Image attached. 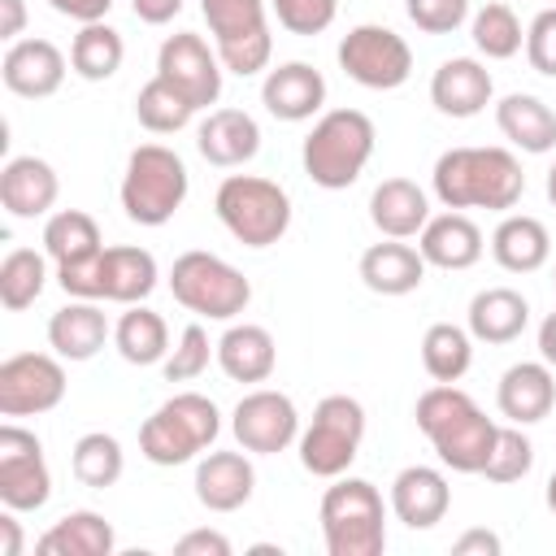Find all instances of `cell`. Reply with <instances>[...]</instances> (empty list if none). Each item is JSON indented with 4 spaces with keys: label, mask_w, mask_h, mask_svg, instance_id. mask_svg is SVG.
<instances>
[{
    "label": "cell",
    "mask_w": 556,
    "mask_h": 556,
    "mask_svg": "<svg viewBox=\"0 0 556 556\" xmlns=\"http://www.w3.org/2000/svg\"><path fill=\"white\" fill-rule=\"evenodd\" d=\"M434 195L443 208H491L508 213L521 191L526 174L508 148H447L434 161Z\"/></svg>",
    "instance_id": "6da1fadb"
},
{
    "label": "cell",
    "mask_w": 556,
    "mask_h": 556,
    "mask_svg": "<svg viewBox=\"0 0 556 556\" xmlns=\"http://www.w3.org/2000/svg\"><path fill=\"white\" fill-rule=\"evenodd\" d=\"M452 508V486L434 465H408L391 482V513L408 530H430L447 517Z\"/></svg>",
    "instance_id": "ac0fdd59"
},
{
    "label": "cell",
    "mask_w": 556,
    "mask_h": 556,
    "mask_svg": "<svg viewBox=\"0 0 556 556\" xmlns=\"http://www.w3.org/2000/svg\"><path fill=\"white\" fill-rule=\"evenodd\" d=\"M100 274H104V300H113V304H143L161 278L156 256L148 248H130V243L104 248Z\"/></svg>",
    "instance_id": "1f68e13d"
},
{
    "label": "cell",
    "mask_w": 556,
    "mask_h": 556,
    "mask_svg": "<svg viewBox=\"0 0 556 556\" xmlns=\"http://www.w3.org/2000/svg\"><path fill=\"white\" fill-rule=\"evenodd\" d=\"M491 70L478 56H447L430 78V100L443 117H478L491 104Z\"/></svg>",
    "instance_id": "d6986e66"
},
{
    "label": "cell",
    "mask_w": 556,
    "mask_h": 556,
    "mask_svg": "<svg viewBox=\"0 0 556 556\" xmlns=\"http://www.w3.org/2000/svg\"><path fill=\"white\" fill-rule=\"evenodd\" d=\"M491 256H495V265L508 269V274H534V269H543L547 256H552V235H547V226H543L539 217H530V213H508V217L495 226V235H491Z\"/></svg>",
    "instance_id": "83f0119b"
},
{
    "label": "cell",
    "mask_w": 556,
    "mask_h": 556,
    "mask_svg": "<svg viewBox=\"0 0 556 556\" xmlns=\"http://www.w3.org/2000/svg\"><path fill=\"white\" fill-rule=\"evenodd\" d=\"M48 287V252H35V248H13L4 261H0V304L9 313H22L30 308Z\"/></svg>",
    "instance_id": "74e56055"
},
{
    "label": "cell",
    "mask_w": 556,
    "mask_h": 556,
    "mask_svg": "<svg viewBox=\"0 0 556 556\" xmlns=\"http://www.w3.org/2000/svg\"><path fill=\"white\" fill-rule=\"evenodd\" d=\"M500 534H491V530H465L456 543H452V552L456 556H500Z\"/></svg>",
    "instance_id": "816d5d0a"
},
{
    "label": "cell",
    "mask_w": 556,
    "mask_h": 556,
    "mask_svg": "<svg viewBox=\"0 0 556 556\" xmlns=\"http://www.w3.org/2000/svg\"><path fill=\"white\" fill-rule=\"evenodd\" d=\"M530 321V304L513 287H486L469 300V334L478 343H513Z\"/></svg>",
    "instance_id": "f546056e"
},
{
    "label": "cell",
    "mask_w": 556,
    "mask_h": 556,
    "mask_svg": "<svg viewBox=\"0 0 556 556\" xmlns=\"http://www.w3.org/2000/svg\"><path fill=\"white\" fill-rule=\"evenodd\" d=\"M547 200H552V208H556V165L547 169Z\"/></svg>",
    "instance_id": "680465c9"
},
{
    "label": "cell",
    "mask_w": 556,
    "mask_h": 556,
    "mask_svg": "<svg viewBox=\"0 0 556 556\" xmlns=\"http://www.w3.org/2000/svg\"><path fill=\"white\" fill-rule=\"evenodd\" d=\"M22 30H26V0H0V39L17 43Z\"/></svg>",
    "instance_id": "db71d44e"
},
{
    "label": "cell",
    "mask_w": 556,
    "mask_h": 556,
    "mask_svg": "<svg viewBox=\"0 0 556 556\" xmlns=\"http://www.w3.org/2000/svg\"><path fill=\"white\" fill-rule=\"evenodd\" d=\"M195 148L208 165L235 169V165H248L261 152V126L243 109H213L195 130Z\"/></svg>",
    "instance_id": "44dd1931"
},
{
    "label": "cell",
    "mask_w": 556,
    "mask_h": 556,
    "mask_svg": "<svg viewBox=\"0 0 556 556\" xmlns=\"http://www.w3.org/2000/svg\"><path fill=\"white\" fill-rule=\"evenodd\" d=\"M530 465H534V443L521 434V426H513V421L500 426L495 447H491V460L482 465V478L508 486V482H521L530 473Z\"/></svg>",
    "instance_id": "b9f144b4"
},
{
    "label": "cell",
    "mask_w": 556,
    "mask_h": 556,
    "mask_svg": "<svg viewBox=\"0 0 556 556\" xmlns=\"http://www.w3.org/2000/svg\"><path fill=\"white\" fill-rule=\"evenodd\" d=\"M65 70H70V61L52 39H17V43H9V52L0 61L4 87L13 96H22V100L56 96L61 83H65Z\"/></svg>",
    "instance_id": "5bb4252c"
},
{
    "label": "cell",
    "mask_w": 556,
    "mask_h": 556,
    "mask_svg": "<svg viewBox=\"0 0 556 556\" xmlns=\"http://www.w3.org/2000/svg\"><path fill=\"white\" fill-rule=\"evenodd\" d=\"M552 287H556V269H552Z\"/></svg>",
    "instance_id": "91938a15"
},
{
    "label": "cell",
    "mask_w": 556,
    "mask_h": 556,
    "mask_svg": "<svg viewBox=\"0 0 556 556\" xmlns=\"http://www.w3.org/2000/svg\"><path fill=\"white\" fill-rule=\"evenodd\" d=\"M43 252L52 265H74V261H91L104 252L100 226L91 213L83 208H61L43 222Z\"/></svg>",
    "instance_id": "d6a6232c"
},
{
    "label": "cell",
    "mask_w": 556,
    "mask_h": 556,
    "mask_svg": "<svg viewBox=\"0 0 556 556\" xmlns=\"http://www.w3.org/2000/svg\"><path fill=\"white\" fill-rule=\"evenodd\" d=\"M213 213L243 248H269L291 226V195L274 178L230 174L213 195Z\"/></svg>",
    "instance_id": "8992f818"
},
{
    "label": "cell",
    "mask_w": 556,
    "mask_h": 556,
    "mask_svg": "<svg viewBox=\"0 0 556 556\" xmlns=\"http://www.w3.org/2000/svg\"><path fill=\"white\" fill-rule=\"evenodd\" d=\"M113 348L122 352L126 365H156L169 356V326L161 313L130 304L113 326Z\"/></svg>",
    "instance_id": "836d02e7"
},
{
    "label": "cell",
    "mask_w": 556,
    "mask_h": 556,
    "mask_svg": "<svg viewBox=\"0 0 556 556\" xmlns=\"http://www.w3.org/2000/svg\"><path fill=\"white\" fill-rule=\"evenodd\" d=\"M274 17L282 30L291 35H321L334 13H339V0H269Z\"/></svg>",
    "instance_id": "ee69618b"
},
{
    "label": "cell",
    "mask_w": 556,
    "mask_h": 556,
    "mask_svg": "<svg viewBox=\"0 0 556 556\" xmlns=\"http://www.w3.org/2000/svg\"><path fill=\"white\" fill-rule=\"evenodd\" d=\"M191 191V174L182 156L165 143H139L126 156L122 174V208L135 226H165Z\"/></svg>",
    "instance_id": "277c9868"
},
{
    "label": "cell",
    "mask_w": 556,
    "mask_h": 556,
    "mask_svg": "<svg viewBox=\"0 0 556 556\" xmlns=\"http://www.w3.org/2000/svg\"><path fill=\"white\" fill-rule=\"evenodd\" d=\"M339 70L369 91H395L413 74V48L391 26L361 22L339 39Z\"/></svg>",
    "instance_id": "9c48e42d"
},
{
    "label": "cell",
    "mask_w": 556,
    "mask_h": 556,
    "mask_svg": "<svg viewBox=\"0 0 556 556\" xmlns=\"http://www.w3.org/2000/svg\"><path fill=\"white\" fill-rule=\"evenodd\" d=\"M313 417L317 421H330V426H343V430H352V434L365 439V408L352 395H326V400H317Z\"/></svg>",
    "instance_id": "c3c4849f"
},
{
    "label": "cell",
    "mask_w": 556,
    "mask_h": 556,
    "mask_svg": "<svg viewBox=\"0 0 556 556\" xmlns=\"http://www.w3.org/2000/svg\"><path fill=\"white\" fill-rule=\"evenodd\" d=\"M109 334V317L96 300H70L48 317V343L61 361H91Z\"/></svg>",
    "instance_id": "d4e9b609"
},
{
    "label": "cell",
    "mask_w": 556,
    "mask_h": 556,
    "mask_svg": "<svg viewBox=\"0 0 556 556\" xmlns=\"http://www.w3.org/2000/svg\"><path fill=\"white\" fill-rule=\"evenodd\" d=\"M495 434H500V421L486 417L478 404H469L447 426H439L430 434V443H434V452H439V460L447 469H456V473H482V465L491 460Z\"/></svg>",
    "instance_id": "e0dca14e"
},
{
    "label": "cell",
    "mask_w": 556,
    "mask_h": 556,
    "mask_svg": "<svg viewBox=\"0 0 556 556\" xmlns=\"http://www.w3.org/2000/svg\"><path fill=\"white\" fill-rule=\"evenodd\" d=\"M261 104L278 122H308L326 104V78L308 61H282L261 83Z\"/></svg>",
    "instance_id": "9a60e30c"
},
{
    "label": "cell",
    "mask_w": 556,
    "mask_h": 556,
    "mask_svg": "<svg viewBox=\"0 0 556 556\" xmlns=\"http://www.w3.org/2000/svg\"><path fill=\"white\" fill-rule=\"evenodd\" d=\"M526 61L530 70L556 78V4L534 13V22L526 26Z\"/></svg>",
    "instance_id": "bcb514c9"
},
{
    "label": "cell",
    "mask_w": 556,
    "mask_h": 556,
    "mask_svg": "<svg viewBox=\"0 0 556 556\" xmlns=\"http://www.w3.org/2000/svg\"><path fill=\"white\" fill-rule=\"evenodd\" d=\"M321 539L330 556H382L387 508L378 486L365 478H334L321 495Z\"/></svg>",
    "instance_id": "5b68a950"
},
{
    "label": "cell",
    "mask_w": 556,
    "mask_h": 556,
    "mask_svg": "<svg viewBox=\"0 0 556 556\" xmlns=\"http://www.w3.org/2000/svg\"><path fill=\"white\" fill-rule=\"evenodd\" d=\"M135 117H139V126L152 130V135H174V130H182V126L195 117V104H191L178 87H169L165 78L152 74V78L139 87V96H135Z\"/></svg>",
    "instance_id": "f35d334b"
},
{
    "label": "cell",
    "mask_w": 556,
    "mask_h": 556,
    "mask_svg": "<svg viewBox=\"0 0 556 556\" xmlns=\"http://www.w3.org/2000/svg\"><path fill=\"white\" fill-rule=\"evenodd\" d=\"M208 356H217V343H208V330L200 321H191L182 334H178V348L161 361L165 369V382H191L208 369Z\"/></svg>",
    "instance_id": "7bdbcfd3"
},
{
    "label": "cell",
    "mask_w": 556,
    "mask_h": 556,
    "mask_svg": "<svg viewBox=\"0 0 556 556\" xmlns=\"http://www.w3.org/2000/svg\"><path fill=\"white\" fill-rule=\"evenodd\" d=\"M222 74H226V65H222L217 48H208L195 30L169 35V39L161 43V52H156V78H165L169 87H178L195 109L217 104V96H222Z\"/></svg>",
    "instance_id": "4fadbf2b"
},
{
    "label": "cell",
    "mask_w": 556,
    "mask_h": 556,
    "mask_svg": "<svg viewBox=\"0 0 556 556\" xmlns=\"http://www.w3.org/2000/svg\"><path fill=\"white\" fill-rule=\"evenodd\" d=\"M495 126H500V135H504L513 148H521V152L543 156V152L556 148V113H552L539 96H530V91L504 96V100L495 104Z\"/></svg>",
    "instance_id": "f1b7e54d"
},
{
    "label": "cell",
    "mask_w": 556,
    "mask_h": 556,
    "mask_svg": "<svg viewBox=\"0 0 556 556\" xmlns=\"http://www.w3.org/2000/svg\"><path fill=\"white\" fill-rule=\"evenodd\" d=\"M421 365L434 382H460L473 365V334L452 321H434L421 334Z\"/></svg>",
    "instance_id": "8d00e7d4"
},
{
    "label": "cell",
    "mask_w": 556,
    "mask_h": 556,
    "mask_svg": "<svg viewBox=\"0 0 556 556\" xmlns=\"http://www.w3.org/2000/svg\"><path fill=\"white\" fill-rule=\"evenodd\" d=\"M70 469H74V478H78L83 486L104 491V486H113V482L122 478V469H126V452H122V443H117L113 434L91 430V434H83V439L74 443V452H70Z\"/></svg>",
    "instance_id": "ab89813d"
},
{
    "label": "cell",
    "mask_w": 556,
    "mask_h": 556,
    "mask_svg": "<svg viewBox=\"0 0 556 556\" xmlns=\"http://www.w3.org/2000/svg\"><path fill=\"white\" fill-rule=\"evenodd\" d=\"M61 17H70V22H78V26H87V22H104L109 17V9H113V0H48Z\"/></svg>",
    "instance_id": "f907efd6"
},
{
    "label": "cell",
    "mask_w": 556,
    "mask_h": 556,
    "mask_svg": "<svg viewBox=\"0 0 556 556\" xmlns=\"http://www.w3.org/2000/svg\"><path fill=\"white\" fill-rule=\"evenodd\" d=\"M539 352H543V361L556 369V313H547L543 326H539Z\"/></svg>",
    "instance_id": "9f6ffc18"
},
{
    "label": "cell",
    "mask_w": 556,
    "mask_h": 556,
    "mask_svg": "<svg viewBox=\"0 0 556 556\" xmlns=\"http://www.w3.org/2000/svg\"><path fill=\"white\" fill-rule=\"evenodd\" d=\"M369 222L387 239H413L430 222V200L413 178H382L369 195Z\"/></svg>",
    "instance_id": "484cf974"
},
{
    "label": "cell",
    "mask_w": 556,
    "mask_h": 556,
    "mask_svg": "<svg viewBox=\"0 0 556 556\" xmlns=\"http://www.w3.org/2000/svg\"><path fill=\"white\" fill-rule=\"evenodd\" d=\"M469 35H473V48L486 56V61H508V56H517L521 48H526V30H521V17L508 9V4H482L478 13H473V26H469Z\"/></svg>",
    "instance_id": "60d3db41"
},
{
    "label": "cell",
    "mask_w": 556,
    "mask_h": 556,
    "mask_svg": "<svg viewBox=\"0 0 556 556\" xmlns=\"http://www.w3.org/2000/svg\"><path fill=\"white\" fill-rule=\"evenodd\" d=\"M356 447H361V434L313 417V426L300 434V465L313 478H343L356 460Z\"/></svg>",
    "instance_id": "e575fe53"
},
{
    "label": "cell",
    "mask_w": 556,
    "mask_h": 556,
    "mask_svg": "<svg viewBox=\"0 0 556 556\" xmlns=\"http://www.w3.org/2000/svg\"><path fill=\"white\" fill-rule=\"evenodd\" d=\"M126 61V43L122 35L109 26V22H87L74 43H70V70L83 78V83H104L122 70Z\"/></svg>",
    "instance_id": "d590c367"
},
{
    "label": "cell",
    "mask_w": 556,
    "mask_h": 556,
    "mask_svg": "<svg viewBox=\"0 0 556 556\" xmlns=\"http://www.w3.org/2000/svg\"><path fill=\"white\" fill-rule=\"evenodd\" d=\"M35 547H39L43 556H113L117 534H113V526H109L100 513L74 508V513H65L61 521H52V526L39 534Z\"/></svg>",
    "instance_id": "4dcf8cb0"
},
{
    "label": "cell",
    "mask_w": 556,
    "mask_h": 556,
    "mask_svg": "<svg viewBox=\"0 0 556 556\" xmlns=\"http://www.w3.org/2000/svg\"><path fill=\"white\" fill-rule=\"evenodd\" d=\"M374 122L369 113L361 109H330L313 122L304 148H300V161H304V174L321 187V191H343L361 178V169L369 165L374 156Z\"/></svg>",
    "instance_id": "7a4b0ae2"
},
{
    "label": "cell",
    "mask_w": 556,
    "mask_h": 556,
    "mask_svg": "<svg viewBox=\"0 0 556 556\" xmlns=\"http://www.w3.org/2000/svg\"><path fill=\"white\" fill-rule=\"evenodd\" d=\"M543 500H547V508H552V513H556V473H552V478H547V491H543Z\"/></svg>",
    "instance_id": "6f0895ef"
},
{
    "label": "cell",
    "mask_w": 556,
    "mask_h": 556,
    "mask_svg": "<svg viewBox=\"0 0 556 556\" xmlns=\"http://www.w3.org/2000/svg\"><path fill=\"white\" fill-rule=\"evenodd\" d=\"M52 495V473L35 430L4 421L0 426V504L13 513H35Z\"/></svg>",
    "instance_id": "30bf717a"
},
{
    "label": "cell",
    "mask_w": 556,
    "mask_h": 556,
    "mask_svg": "<svg viewBox=\"0 0 556 556\" xmlns=\"http://www.w3.org/2000/svg\"><path fill=\"white\" fill-rule=\"evenodd\" d=\"M552 4H556V0H552Z\"/></svg>",
    "instance_id": "94428289"
},
{
    "label": "cell",
    "mask_w": 556,
    "mask_h": 556,
    "mask_svg": "<svg viewBox=\"0 0 556 556\" xmlns=\"http://www.w3.org/2000/svg\"><path fill=\"white\" fill-rule=\"evenodd\" d=\"M178 556H230V539L222 530H187L178 543H174Z\"/></svg>",
    "instance_id": "681fc988"
},
{
    "label": "cell",
    "mask_w": 556,
    "mask_h": 556,
    "mask_svg": "<svg viewBox=\"0 0 556 556\" xmlns=\"http://www.w3.org/2000/svg\"><path fill=\"white\" fill-rule=\"evenodd\" d=\"M217 434H222L217 404L200 391H178L139 426V452L143 460L174 469V465L195 460L204 447H213Z\"/></svg>",
    "instance_id": "3957f363"
},
{
    "label": "cell",
    "mask_w": 556,
    "mask_h": 556,
    "mask_svg": "<svg viewBox=\"0 0 556 556\" xmlns=\"http://www.w3.org/2000/svg\"><path fill=\"white\" fill-rule=\"evenodd\" d=\"M256 491V469L243 452H208L195 465V500L208 513H235L252 500Z\"/></svg>",
    "instance_id": "603a6c76"
},
{
    "label": "cell",
    "mask_w": 556,
    "mask_h": 556,
    "mask_svg": "<svg viewBox=\"0 0 556 556\" xmlns=\"http://www.w3.org/2000/svg\"><path fill=\"white\" fill-rule=\"evenodd\" d=\"M130 9H135L139 22H148V26H165V22L178 17L182 0H130Z\"/></svg>",
    "instance_id": "f5cc1de1"
},
{
    "label": "cell",
    "mask_w": 556,
    "mask_h": 556,
    "mask_svg": "<svg viewBox=\"0 0 556 556\" xmlns=\"http://www.w3.org/2000/svg\"><path fill=\"white\" fill-rule=\"evenodd\" d=\"M200 13L213 30V48L222 65L239 78L269 70L274 35L265 22V0H200Z\"/></svg>",
    "instance_id": "ba28073f"
},
{
    "label": "cell",
    "mask_w": 556,
    "mask_h": 556,
    "mask_svg": "<svg viewBox=\"0 0 556 556\" xmlns=\"http://www.w3.org/2000/svg\"><path fill=\"white\" fill-rule=\"evenodd\" d=\"M230 430H235V439H239L243 452H256V456L287 452L291 443H300V413H295V400H291L287 391L256 387V391H248V395L235 404Z\"/></svg>",
    "instance_id": "7c38bea8"
},
{
    "label": "cell",
    "mask_w": 556,
    "mask_h": 556,
    "mask_svg": "<svg viewBox=\"0 0 556 556\" xmlns=\"http://www.w3.org/2000/svg\"><path fill=\"white\" fill-rule=\"evenodd\" d=\"M56 195H61V178L43 156H9L4 161V169H0V204L13 217L35 222V217L52 213Z\"/></svg>",
    "instance_id": "ffe728a7"
},
{
    "label": "cell",
    "mask_w": 556,
    "mask_h": 556,
    "mask_svg": "<svg viewBox=\"0 0 556 556\" xmlns=\"http://www.w3.org/2000/svg\"><path fill=\"white\" fill-rule=\"evenodd\" d=\"M361 282L374 295H408L426 282V256L404 239H387L361 252Z\"/></svg>",
    "instance_id": "cb8c5ba5"
},
{
    "label": "cell",
    "mask_w": 556,
    "mask_h": 556,
    "mask_svg": "<svg viewBox=\"0 0 556 556\" xmlns=\"http://www.w3.org/2000/svg\"><path fill=\"white\" fill-rule=\"evenodd\" d=\"M65 400V365L48 352H17L0 365V417H39Z\"/></svg>",
    "instance_id": "8fae6325"
},
{
    "label": "cell",
    "mask_w": 556,
    "mask_h": 556,
    "mask_svg": "<svg viewBox=\"0 0 556 556\" xmlns=\"http://www.w3.org/2000/svg\"><path fill=\"white\" fill-rule=\"evenodd\" d=\"M404 13L426 35H452L469 17V0H404Z\"/></svg>",
    "instance_id": "f6af8a7d"
},
{
    "label": "cell",
    "mask_w": 556,
    "mask_h": 556,
    "mask_svg": "<svg viewBox=\"0 0 556 556\" xmlns=\"http://www.w3.org/2000/svg\"><path fill=\"white\" fill-rule=\"evenodd\" d=\"M0 556H22V521L13 508L0 513Z\"/></svg>",
    "instance_id": "11a10c76"
},
{
    "label": "cell",
    "mask_w": 556,
    "mask_h": 556,
    "mask_svg": "<svg viewBox=\"0 0 556 556\" xmlns=\"http://www.w3.org/2000/svg\"><path fill=\"white\" fill-rule=\"evenodd\" d=\"M556 404V378L547 361H517L500 374L495 387V408L500 417H508L513 426H534L552 413Z\"/></svg>",
    "instance_id": "2e32d148"
},
{
    "label": "cell",
    "mask_w": 556,
    "mask_h": 556,
    "mask_svg": "<svg viewBox=\"0 0 556 556\" xmlns=\"http://www.w3.org/2000/svg\"><path fill=\"white\" fill-rule=\"evenodd\" d=\"M482 248H486V239H482L478 222L465 217L460 208H447V213L430 217L417 235V252L434 269H469V265L482 261Z\"/></svg>",
    "instance_id": "7402d4cb"
},
{
    "label": "cell",
    "mask_w": 556,
    "mask_h": 556,
    "mask_svg": "<svg viewBox=\"0 0 556 556\" xmlns=\"http://www.w3.org/2000/svg\"><path fill=\"white\" fill-rule=\"evenodd\" d=\"M104 256V252H100ZM100 256L91 261H74V265H56V282L70 300H104V274H100Z\"/></svg>",
    "instance_id": "7dc6e473"
},
{
    "label": "cell",
    "mask_w": 556,
    "mask_h": 556,
    "mask_svg": "<svg viewBox=\"0 0 556 556\" xmlns=\"http://www.w3.org/2000/svg\"><path fill=\"white\" fill-rule=\"evenodd\" d=\"M169 291L187 313H200L208 321H230L252 300V282L243 278V269H235L230 261L200 252V248H191L174 261Z\"/></svg>",
    "instance_id": "52a82bcc"
},
{
    "label": "cell",
    "mask_w": 556,
    "mask_h": 556,
    "mask_svg": "<svg viewBox=\"0 0 556 556\" xmlns=\"http://www.w3.org/2000/svg\"><path fill=\"white\" fill-rule=\"evenodd\" d=\"M217 365L230 382H269L274 365H278V343L265 326L256 321H243V326H230L222 339H217Z\"/></svg>",
    "instance_id": "4316f807"
}]
</instances>
